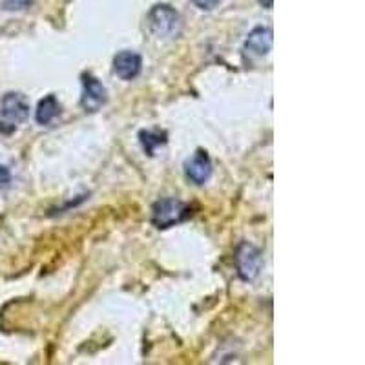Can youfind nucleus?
<instances>
[{
  "label": "nucleus",
  "instance_id": "nucleus-13",
  "mask_svg": "<svg viewBox=\"0 0 365 365\" xmlns=\"http://www.w3.org/2000/svg\"><path fill=\"white\" fill-rule=\"evenodd\" d=\"M192 2L200 9H203V11H210V9H214L220 4V0H192Z\"/></svg>",
  "mask_w": 365,
  "mask_h": 365
},
{
  "label": "nucleus",
  "instance_id": "nucleus-6",
  "mask_svg": "<svg viewBox=\"0 0 365 365\" xmlns=\"http://www.w3.org/2000/svg\"><path fill=\"white\" fill-rule=\"evenodd\" d=\"M185 174L194 185H205L212 175V161L205 150H197L185 163Z\"/></svg>",
  "mask_w": 365,
  "mask_h": 365
},
{
  "label": "nucleus",
  "instance_id": "nucleus-7",
  "mask_svg": "<svg viewBox=\"0 0 365 365\" xmlns=\"http://www.w3.org/2000/svg\"><path fill=\"white\" fill-rule=\"evenodd\" d=\"M143 68V58L141 55L135 53V51H120L113 58V71L119 79L123 81H132L135 79L137 75L141 73Z\"/></svg>",
  "mask_w": 365,
  "mask_h": 365
},
{
  "label": "nucleus",
  "instance_id": "nucleus-8",
  "mask_svg": "<svg viewBox=\"0 0 365 365\" xmlns=\"http://www.w3.org/2000/svg\"><path fill=\"white\" fill-rule=\"evenodd\" d=\"M274 42V34L270 28H254L245 41V53L249 57H263L270 51Z\"/></svg>",
  "mask_w": 365,
  "mask_h": 365
},
{
  "label": "nucleus",
  "instance_id": "nucleus-4",
  "mask_svg": "<svg viewBox=\"0 0 365 365\" xmlns=\"http://www.w3.org/2000/svg\"><path fill=\"white\" fill-rule=\"evenodd\" d=\"M0 113L4 117L6 123H9L11 126L21 125L29 117V103L22 93L17 91H9L2 97V103H0Z\"/></svg>",
  "mask_w": 365,
  "mask_h": 365
},
{
  "label": "nucleus",
  "instance_id": "nucleus-3",
  "mask_svg": "<svg viewBox=\"0 0 365 365\" xmlns=\"http://www.w3.org/2000/svg\"><path fill=\"white\" fill-rule=\"evenodd\" d=\"M148 24L158 37H174L179 31L181 19L172 6L158 4L148 13Z\"/></svg>",
  "mask_w": 365,
  "mask_h": 365
},
{
  "label": "nucleus",
  "instance_id": "nucleus-1",
  "mask_svg": "<svg viewBox=\"0 0 365 365\" xmlns=\"http://www.w3.org/2000/svg\"><path fill=\"white\" fill-rule=\"evenodd\" d=\"M192 216L190 205L182 203L178 197H165L152 207V223L158 228H170L182 223Z\"/></svg>",
  "mask_w": 365,
  "mask_h": 365
},
{
  "label": "nucleus",
  "instance_id": "nucleus-11",
  "mask_svg": "<svg viewBox=\"0 0 365 365\" xmlns=\"http://www.w3.org/2000/svg\"><path fill=\"white\" fill-rule=\"evenodd\" d=\"M35 0H2V6L4 9L9 11H21V9H28L34 6Z\"/></svg>",
  "mask_w": 365,
  "mask_h": 365
},
{
  "label": "nucleus",
  "instance_id": "nucleus-12",
  "mask_svg": "<svg viewBox=\"0 0 365 365\" xmlns=\"http://www.w3.org/2000/svg\"><path fill=\"white\" fill-rule=\"evenodd\" d=\"M9 182H11V172L4 165H0V190L8 188Z\"/></svg>",
  "mask_w": 365,
  "mask_h": 365
},
{
  "label": "nucleus",
  "instance_id": "nucleus-14",
  "mask_svg": "<svg viewBox=\"0 0 365 365\" xmlns=\"http://www.w3.org/2000/svg\"><path fill=\"white\" fill-rule=\"evenodd\" d=\"M259 4L263 6V8H267V9H270L274 6V0H259Z\"/></svg>",
  "mask_w": 365,
  "mask_h": 365
},
{
  "label": "nucleus",
  "instance_id": "nucleus-10",
  "mask_svg": "<svg viewBox=\"0 0 365 365\" xmlns=\"http://www.w3.org/2000/svg\"><path fill=\"white\" fill-rule=\"evenodd\" d=\"M166 132H161V130H143L141 133H139V141H141V146L143 150L146 152V155H155V150L159 148V146H165L166 145Z\"/></svg>",
  "mask_w": 365,
  "mask_h": 365
},
{
  "label": "nucleus",
  "instance_id": "nucleus-9",
  "mask_svg": "<svg viewBox=\"0 0 365 365\" xmlns=\"http://www.w3.org/2000/svg\"><path fill=\"white\" fill-rule=\"evenodd\" d=\"M58 113H61V104H58L57 97L46 96L35 110V119H37L38 125H50Z\"/></svg>",
  "mask_w": 365,
  "mask_h": 365
},
{
  "label": "nucleus",
  "instance_id": "nucleus-5",
  "mask_svg": "<svg viewBox=\"0 0 365 365\" xmlns=\"http://www.w3.org/2000/svg\"><path fill=\"white\" fill-rule=\"evenodd\" d=\"M83 88L81 104H83L84 112L93 113L103 108L104 103H106V88L90 73L83 75Z\"/></svg>",
  "mask_w": 365,
  "mask_h": 365
},
{
  "label": "nucleus",
  "instance_id": "nucleus-2",
  "mask_svg": "<svg viewBox=\"0 0 365 365\" xmlns=\"http://www.w3.org/2000/svg\"><path fill=\"white\" fill-rule=\"evenodd\" d=\"M234 262H236V269L237 274H240V278L243 279V282H254V279L259 276V270H262L263 265V257L262 252H259L252 243H249V241H241L236 249Z\"/></svg>",
  "mask_w": 365,
  "mask_h": 365
}]
</instances>
